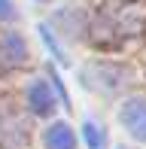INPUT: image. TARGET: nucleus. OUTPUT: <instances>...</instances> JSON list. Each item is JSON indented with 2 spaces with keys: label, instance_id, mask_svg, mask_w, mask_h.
Segmentation results:
<instances>
[{
  "label": "nucleus",
  "instance_id": "7",
  "mask_svg": "<svg viewBox=\"0 0 146 149\" xmlns=\"http://www.w3.org/2000/svg\"><path fill=\"white\" fill-rule=\"evenodd\" d=\"M46 149H76V137L64 122H55L46 131Z\"/></svg>",
  "mask_w": 146,
  "mask_h": 149
},
{
  "label": "nucleus",
  "instance_id": "9",
  "mask_svg": "<svg viewBox=\"0 0 146 149\" xmlns=\"http://www.w3.org/2000/svg\"><path fill=\"white\" fill-rule=\"evenodd\" d=\"M0 18H3V22H12V18H15V9H12L9 0H0Z\"/></svg>",
  "mask_w": 146,
  "mask_h": 149
},
{
  "label": "nucleus",
  "instance_id": "5",
  "mask_svg": "<svg viewBox=\"0 0 146 149\" xmlns=\"http://www.w3.org/2000/svg\"><path fill=\"white\" fill-rule=\"evenodd\" d=\"M122 125L137 140H146V100L143 97H134L122 107Z\"/></svg>",
  "mask_w": 146,
  "mask_h": 149
},
{
  "label": "nucleus",
  "instance_id": "1",
  "mask_svg": "<svg viewBox=\"0 0 146 149\" xmlns=\"http://www.w3.org/2000/svg\"><path fill=\"white\" fill-rule=\"evenodd\" d=\"M146 31V0H101L91 18V40L119 49Z\"/></svg>",
  "mask_w": 146,
  "mask_h": 149
},
{
  "label": "nucleus",
  "instance_id": "6",
  "mask_svg": "<svg viewBox=\"0 0 146 149\" xmlns=\"http://www.w3.org/2000/svg\"><path fill=\"white\" fill-rule=\"evenodd\" d=\"M28 107L37 113V116H49V113H52L55 97H52V91H49V85H46V82H34V85H31V91H28Z\"/></svg>",
  "mask_w": 146,
  "mask_h": 149
},
{
  "label": "nucleus",
  "instance_id": "2",
  "mask_svg": "<svg viewBox=\"0 0 146 149\" xmlns=\"http://www.w3.org/2000/svg\"><path fill=\"white\" fill-rule=\"evenodd\" d=\"M128 70L119 64H85L82 70V82L88 85L91 91L97 94H107V97H113V94H119L128 85Z\"/></svg>",
  "mask_w": 146,
  "mask_h": 149
},
{
  "label": "nucleus",
  "instance_id": "3",
  "mask_svg": "<svg viewBox=\"0 0 146 149\" xmlns=\"http://www.w3.org/2000/svg\"><path fill=\"white\" fill-rule=\"evenodd\" d=\"M28 140V122L12 100L0 97V149H18Z\"/></svg>",
  "mask_w": 146,
  "mask_h": 149
},
{
  "label": "nucleus",
  "instance_id": "4",
  "mask_svg": "<svg viewBox=\"0 0 146 149\" xmlns=\"http://www.w3.org/2000/svg\"><path fill=\"white\" fill-rule=\"evenodd\" d=\"M24 61H28V49H24V43H22L18 33H6V37H0V67H3V70L22 67Z\"/></svg>",
  "mask_w": 146,
  "mask_h": 149
},
{
  "label": "nucleus",
  "instance_id": "8",
  "mask_svg": "<svg viewBox=\"0 0 146 149\" xmlns=\"http://www.w3.org/2000/svg\"><path fill=\"white\" fill-rule=\"evenodd\" d=\"M82 134H85V140H88V146H91V149H101V146H104V137L97 134V128L91 125V122L82 128Z\"/></svg>",
  "mask_w": 146,
  "mask_h": 149
}]
</instances>
